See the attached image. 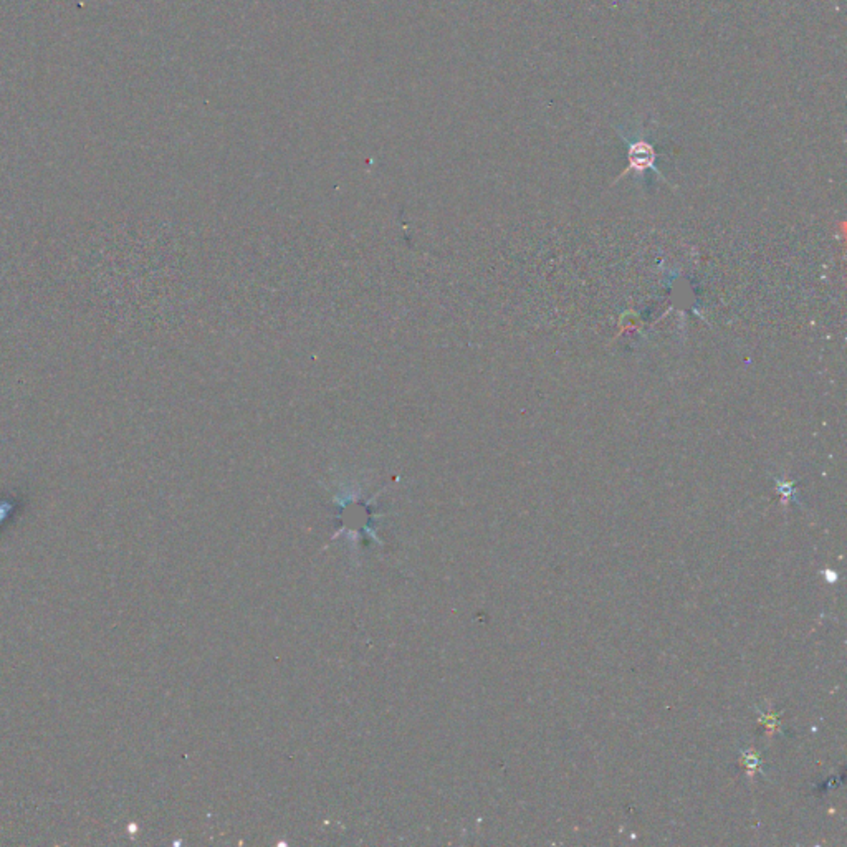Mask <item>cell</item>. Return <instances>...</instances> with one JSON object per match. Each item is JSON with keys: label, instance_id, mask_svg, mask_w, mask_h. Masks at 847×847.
Wrapping results in <instances>:
<instances>
[{"label": "cell", "instance_id": "6da1fadb", "mask_svg": "<svg viewBox=\"0 0 847 847\" xmlns=\"http://www.w3.org/2000/svg\"><path fill=\"white\" fill-rule=\"evenodd\" d=\"M614 129H616V133H618L619 138L623 139L626 144H628V161H629L628 168H626L623 173L619 174V178L616 180L626 178V175L630 173H635L640 175V174L647 173V171L650 169V171H654V173L657 174L665 184L670 185L672 189H675L674 185L664 178V174L657 169V166H655V161H657L655 146L650 143L647 138H645L644 133H634L633 138H630V136L626 133L624 129L618 128V126H614Z\"/></svg>", "mask_w": 847, "mask_h": 847}]
</instances>
